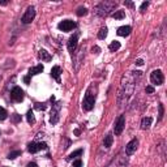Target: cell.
Listing matches in <instances>:
<instances>
[{
    "instance_id": "cell-1",
    "label": "cell",
    "mask_w": 167,
    "mask_h": 167,
    "mask_svg": "<svg viewBox=\"0 0 167 167\" xmlns=\"http://www.w3.org/2000/svg\"><path fill=\"white\" fill-rule=\"evenodd\" d=\"M116 5H118L116 1H102L95 7V14L100 16V17H105V16L110 14L114 11Z\"/></svg>"
},
{
    "instance_id": "cell-2",
    "label": "cell",
    "mask_w": 167,
    "mask_h": 167,
    "mask_svg": "<svg viewBox=\"0 0 167 167\" xmlns=\"http://www.w3.org/2000/svg\"><path fill=\"white\" fill-rule=\"evenodd\" d=\"M133 89H134V81H129V76L127 77L125 82H123L121 85V90H120V95H119V100L121 98H124V102H127V99L132 95L133 93Z\"/></svg>"
},
{
    "instance_id": "cell-3",
    "label": "cell",
    "mask_w": 167,
    "mask_h": 167,
    "mask_svg": "<svg viewBox=\"0 0 167 167\" xmlns=\"http://www.w3.org/2000/svg\"><path fill=\"white\" fill-rule=\"evenodd\" d=\"M94 103H95V94L93 93V86H90L89 89L86 90V94H85V98L82 102V108L85 111H90V110H93Z\"/></svg>"
},
{
    "instance_id": "cell-4",
    "label": "cell",
    "mask_w": 167,
    "mask_h": 167,
    "mask_svg": "<svg viewBox=\"0 0 167 167\" xmlns=\"http://www.w3.org/2000/svg\"><path fill=\"white\" fill-rule=\"evenodd\" d=\"M60 108H61V102H58L55 105H52L51 110V118H50V123L51 124H56L59 121V114H60Z\"/></svg>"
},
{
    "instance_id": "cell-5",
    "label": "cell",
    "mask_w": 167,
    "mask_h": 167,
    "mask_svg": "<svg viewBox=\"0 0 167 167\" xmlns=\"http://www.w3.org/2000/svg\"><path fill=\"white\" fill-rule=\"evenodd\" d=\"M150 80L154 85H162L163 81H165V77H163V73L160 69H155V71L152 72L150 74Z\"/></svg>"
},
{
    "instance_id": "cell-6",
    "label": "cell",
    "mask_w": 167,
    "mask_h": 167,
    "mask_svg": "<svg viewBox=\"0 0 167 167\" xmlns=\"http://www.w3.org/2000/svg\"><path fill=\"white\" fill-rule=\"evenodd\" d=\"M125 127V116L124 115H120L118 119H116L115 121V125H114V132L116 136H119V134H121L123 129Z\"/></svg>"
},
{
    "instance_id": "cell-7",
    "label": "cell",
    "mask_w": 167,
    "mask_h": 167,
    "mask_svg": "<svg viewBox=\"0 0 167 167\" xmlns=\"http://www.w3.org/2000/svg\"><path fill=\"white\" fill-rule=\"evenodd\" d=\"M34 17H35V8H34V7H29L26 9V12L24 13L21 21H22L24 24H30L31 21L34 20Z\"/></svg>"
},
{
    "instance_id": "cell-8",
    "label": "cell",
    "mask_w": 167,
    "mask_h": 167,
    "mask_svg": "<svg viewBox=\"0 0 167 167\" xmlns=\"http://www.w3.org/2000/svg\"><path fill=\"white\" fill-rule=\"evenodd\" d=\"M11 98L14 100V102H22L24 99V90L21 89L20 86H14L11 91Z\"/></svg>"
},
{
    "instance_id": "cell-9",
    "label": "cell",
    "mask_w": 167,
    "mask_h": 167,
    "mask_svg": "<svg viewBox=\"0 0 167 167\" xmlns=\"http://www.w3.org/2000/svg\"><path fill=\"white\" fill-rule=\"evenodd\" d=\"M58 27L61 31H71L73 27H76V22L72 21V20H64V21H61V22L58 25Z\"/></svg>"
},
{
    "instance_id": "cell-10",
    "label": "cell",
    "mask_w": 167,
    "mask_h": 167,
    "mask_svg": "<svg viewBox=\"0 0 167 167\" xmlns=\"http://www.w3.org/2000/svg\"><path fill=\"white\" fill-rule=\"evenodd\" d=\"M137 146H138V141L136 140V138L129 141V142L127 144V146H125V153H127V155H132V154L136 152Z\"/></svg>"
},
{
    "instance_id": "cell-11",
    "label": "cell",
    "mask_w": 167,
    "mask_h": 167,
    "mask_svg": "<svg viewBox=\"0 0 167 167\" xmlns=\"http://www.w3.org/2000/svg\"><path fill=\"white\" fill-rule=\"evenodd\" d=\"M77 39H78V33H76L74 35H72L68 40V50L71 53H73L77 48Z\"/></svg>"
},
{
    "instance_id": "cell-12",
    "label": "cell",
    "mask_w": 167,
    "mask_h": 167,
    "mask_svg": "<svg viewBox=\"0 0 167 167\" xmlns=\"http://www.w3.org/2000/svg\"><path fill=\"white\" fill-rule=\"evenodd\" d=\"M131 31H132V27L127 25V26H120L116 33H118V35H120V37H128L129 34H131Z\"/></svg>"
},
{
    "instance_id": "cell-13",
    "label": "cell",
    "mask_w": 167,
    "mask_h": 167,
    "mask_svg": "<svg viewBox=\"0 0 167 167\" xmlns=\"http://www.w3.org/2000/svg\"><path fill=\"white\" fill-rule=\"evenodd\" d=\"M60 73H61V68L59 67V65L52 67V69H51V76H52V78H55L58 82H60Z\"/></svg>"
},
{
    "instance_id": "cell-14",
    "label": "cell",
    "mask_w": 167,
    "mask_h": 167,
    "mask_svg": "<svg viewBox=\"0 0 167 167\" xmlns=\"http://www.w3.org/2000/svg\"><path fill=\"white\" fill-rule=\"evenodd\" d=\"M38 56H39V59H42L43 61H51V59H52V56L50 55V52H47L46 50H40Z\"/></svg>"
},
{
    "instance_id": "cell-15",
    "label": "cell",
    "mask_w": 167,
    "mask_h": 167,
    "mask_svg": "<svg viewBox=\"0 0 167 167\" xmlns=\"http://www.w3.org/2000/svg\"><path fill=\"white\" fill-rule=\"evenodd\" d=\"M43 69H45V68H43V65H42V64H38L37 67L30 68V71H29V76H35V74L42 73Z\"/></svg>"
},
{
    "instance_id": "cell-16",
    "label": "cell",
    "mask_w": 167,
    "mask_h": 167,
    "mask_svg": "<svg viewBox=\"0 0 167 167\" xmlns=\"http://www.w3.org/2000/svg\"><path fill=\"white\" fill-rule=\"evenodd\" d=\"M39 142H30L29 145H27V152L31 153V154H34V153H37V152H39Z\"/></svg>"
},
{
    "instance_id": "cell-17",
    "label": "cell",
    "mask_w": 167,
    "mask_h": 167,
    "mask_svg": "<svg viewBox=\"0 0 167 167\" xmlns=\"http://www.w3.org/2000/svg\"><path fill=\"white\" fill-rule=\"evenodd\" d=\"M153 123V118H150V116H147V118H144L142 120H141V128L142 129H147L152 125Z\"/></svg>"
},
{
    "instance_id": "cell-18",
    "label": "cell",
    "mask_w": 167,
    "mask_h": 167,
    "mask_svg": "<svg viewBox=\"0 0 167 167\" xmlns=\"http://www.w3.org/2000/svg\"><path fill=\"white\" fill-rule=\"evenodd\" d=\"M112 141H114V136H112L111 133H108V134H106V137H105V140H103V146L107 147L108 149L110 146L112 145Z\"/></svg>"
},
{
    "instance_id": "cell-19",
    "label": "cell",
    "mask_w": 167,
    "mask_h": 167,
    "mask_svg": "<svg viewBox=\"0 0 167 167\" xmlns=\"http://www.w3.org/2000/svg\"><path fill=\"white\" fill-rule=\"evenodd\" d=\"M111 17L115 18V20H121V18L125 17L124 11H115L114 13H111Z\"/></svg>"
},
{
    "instance_id": "cell-20",
    "label": "cell",
    "mask_w": 167,
    "mask_h": 167,
    "mask_svg": "<svg viewBox=\"0 0 167 167\" xmlns=\"http://www.w3.org/2000/svg\"><path fill=\"white\" fill-rule=\"evenodd\" d=\"M120 48V42H118V40H114V42L110 43L108 46V50L110 51H116V50Z\"/></svg>"
},
{
    "instance_id": "cell-21",
    "label": "cell",
    "mask_w": 167,
    "mask_h": 167,
    "mask_svg": "<svg viewBox=\"0 0 167 167\" xmlns=\"http://www.w3.org/2000/svg\"><path fill=\"white\" fill-rule=\"evenodd\" d=\"M26 119H27V123L29 124H34L35 123V118H34V112L31 111V110H29L26 114Z\"/></svg>"
},
{
    "instance_id": "cell-22",
    "label": "cell",
    "mask_w": 167,
    "mask_h": 167,
    "mask_svg": "<svg viewBox=\"0 0 167 167\" xmlns=\"http://www.w3.org/2000/svg\"><path fill=\"white\" fill-rule=\"evenodd\" d=\"M82 153H84V150L82 149H78L76 150V152H73L72 154H69V157H68V160H71V159H73V158H77V157H80V155H82Z\"/></svg>"
},
{
    "instance_id": "cell-23",
    "label": "cell",
    "mask_w": 167,
    "mask_h": 167,
    "mask_svg": "<svg viewBox=\"0 0 167 167\" xmlns=\"http://www.w3.org/2000/svg\"><path fill=\"white\" fill-rule=\"evenodd\" d=\"M20 155H21V150H14V152H11L8 154L7 158L8 159H16L17 157H20Z\"/></svg>"
},
{
    "instance_id": "cell-24",
    "label": "cell",
    "mask_w": 167,
    "mask_h": 167,
    "mask_svg": "<svg viewBox=\"0 0 167 167\" xmlns=\"http://www.w3.org/2000/svg\"><path fill=\"white\" fill-rule=\"evenodd\" d=\"M8 118V112L4 107H0V120H5Z\"/></svg>"
},
{
    "instance_id": "cell-25",
    "label": "cell",
    "mask_w": 167,
    "mask_h": 167,
    "mask_svg": "<svg viewBox=\"0 0 167 167\" xmlns=\"http://www.w3.org/2000/svg\"><path fill=\"white\" fill-rule=\"evenodd\" d=\"M107 37V27H102L98 33V38L99 39H105Z\"/></svg>"
},
{
    "instance_id": "cell-26",
    "label": "cell",
    "mask_w": 167,
    "mask_h": 167,
    "mask_svg": "<svg viewBox=\"0 0 167 167\" xmlns=\"http://www.w3.org/2000/svg\"><path fill=\"white\" fill-rule=\"evenodd\" d=\"M85 14H87V9L85 7H80L77 9V16L78 17H82V16H85Z\"/></svg>"
},
{
    "instance_id": "cell-27",
    "label": "cell",
    "mask_w": 167,
    "mask_h": 167,
    "mask_svg": "<svg viewBox=\"0 0 167 167\" xmlns=\"http://www.w3.org/2000/svg\"><path fill=\"white\" fill-rule=\"evenodd\" d=\"M34 108L38 110V111H45V110H46V105H45V103H35V105H34Z\"/></svg>"
},
{
    "instance_id": "cell-28",
    "label": "cell",
    "mask_w": 167,
    "mask_h": 167,
    "mask_svg": "<svg viewBox=\"0 0 167 167\" xmlns=\"http://www.w3.org/2000/svg\"><path fill=\"white\" fill-rule=\"evenodd\" d=\"M158 108H159V118H158V121L162 120V118H163V115H165V108H163V105L160 103V105L158 106Z\"/></svg>"
},
{
    "instance_id": "cell-29",
    "label": "cell",
    "mask_w": 167,
    "mask_h": 167,
    "mask_svg": "<svg viewBox=\"0 0 167 167\" xmlns=\"http://www.w3.org/2000/svg\"><path fill=\"white\" fill-rule=\"evenodd\" d=\"M12 121H13V123H20L21 121V115L13 114V115H12Z\"/></svg>"
},
{
    "instance_id": "cell-30",
    "label": "cell",
    "mask_w": 167,
    "mask_h": 167,
    "mask_svg": "<svg viewBox=\"0 0 167 167\" xmlns=\"http://www.w3.org/2000/svg\"><path fill=\"white\" fill-rule=\"evenodd\" d=\"M147 7H149V1H144L140 7V12H145V9H146Z\"/></svg>"
},
{
    "instance_id": "cell-31",
    "label": "cell",
    "mask_w": 167,
    "mask_h": 167,
    "mask_svg": "<svg viewBox=\"0 0 167 167\" xmlns=\"http://www.w3.org/2000/svg\"><path fill=\"white\" fill-rule=\"evenodd\" d=\"M73 167H82V160H81V159H76L73 162Z\"/></svg>"
},
{
    "instance_id": "cell-32",
    "label": "cell",
    "mask_w": 167,
    "mask_h": 167,
    "mask_svg": "<svg viewBox=\"0 0 167 167\" xmlns=\"http://www.w3.org/2000/svg\"><path fill=\"white\" fill-rule=\"evenodd\" d=\"M145 91L149 93V94H153L154 93V87L153 86H146V87H145Z\"/></svg>"
},
{
    "instance_id": "cell-33",
    "label": "cell",
    "mask_w": 167,
    "mask_h": 167,
    "mask_svg": "<svg viewBox=\"0 0 167 167\" xmlns=\"http://www.w3.org/2000/svg\"><path fill=\"white\" fill-rule=\"evenodd\" d=\"M99 51H100V48L98 46H94L93 48H91V52H93V53H99Z\"/></svg>"
},
{
    "instance_id": "cell-34",
    "label": "cell",
    "mask_w": 167,
    "mask_h": 167,
    "mask_svg": "<svg viewBox=\"0 0 167 167\" xmlns=\"http://www.w3.org/2000/svg\"><path fill=\"white\" fill-rule=\"evenodd\" d=\"M24 82L29 85V82H30V76H25V77H24Z\"/></svg>"
},
{
    "instance_id": "cell-35",
    "label": "cell",
    "mask_w": 167,
    "mask_h": 167,
    "mask_svg": "<svg viewBox=\"0 0 167 167\" xmlns=\"http://www.w3.org/2000/svg\"><path fill=\"white\" fill-rule=\"evenodd\" d=\"M124 4H125V5H127V7H129V8H133V5H134V4H133V3H132V1H125V3H124Z\"/></svg>"
},
{
    "instance_id": "cell-36",
    "label": "cell",
    "mask_w": 167,
    "mask_h": 167,
    "mask_svg": "<svg viewBox=\"0 0 167 167\" xmlns=\"http://www.w3.org/2000/svg\"><path fill=\"white\" fill-rule=\"evenodd\" d=\"M26 167H38V165H37L35 162H30V163H27Z\"/></svg>"
},
{
    "instance_id": "cell-37",
    "label": "cell",
    "mask_w": 167,
    "mask_h": 167,
    "mask_svg": "<svg viewBox=\"0 0 167 167\" xmlns=\"http://www.w3.org/2000/svg\"><path fill=\"white\" fill-rule=\"evenodd\" d=\"M142 64H144L142 59H137V60H136V65H142Z\"/></svg>"
},
{
    "instance_id": "cell-38",
    "label": "cell",
    "mask_w": 167,
    "mask_h": 167,
    "mask_svg": "<svg viewBox=\"0 0 167 167\" xmlns=\"http://www.w3.org/2000/svg\"><path fill=\"white\" fill-rule=\"evenodd\" d=\"M80 129H74V134H76V136H78V134H80Z\"/></svg>"
},
{
    "instance_id": "cell-39",
    "label": "cell",
    "mask_w": 167,
    "mask_h": 167,
    "mask_svg": "<svg viewBox=\"0 0 167 167\" xmlns=\"http://www.w3.org/2000/svg\"><path fill=\"white\" fill-rule=\"evenodd\" d=\"M8 3L7 1H0V5H7Z\"/></svg>"
}]
</instances>
